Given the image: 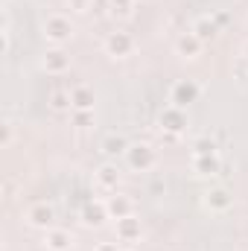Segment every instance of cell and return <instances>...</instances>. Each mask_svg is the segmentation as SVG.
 <instances>
[{
    "label": "cell",
    "instance_id": "cell-1",
    "mask_svg": "<svg viewBox=\"0 0 248 251\" xmlns=\"http://www.w3.org/2000/svg\"><path fill=\"white\" fill-rule=\"evenodd\" d=\"M41 32H44V41L47 44H53V47H64L70 38H73V21L67 18V15H59V12H53V15H47L44 18V24H41Z\"/></svg>",
    "mask_w": 248,
    "mask_h": 251
},
{
    "label": "cell",
    "instance_id": "cell-2",
    "mask_svg": "<svg viewBox=\"0 0 248 251\" xmlns=\"http://www.w3.org/2000/svg\"><path fill=\"white\" fill-rule=\"evenodd\" d=\"M102 50H105L108 59H128V56L137 50V41H134L131 32H125V29H114V32L105 35Z\"/></svg>",
    "mask_w": 248,
    "mask_h": 251
},
{
    "label": "cell",
    "instance_id": "cell-3",
    "mask_svg": "<svg viewBox=\"0 0 248 251\" xmlns=\"http://www.w3.org/2000/svg\"><path fill=\"white\" fill-rule=\"evenodd\" d=\"M125 164L131 173H149L158 167V152L149 143H131L125 152Z\"/></svg>",
    "mask_w": 248,
    "mask_h": 251
},
{
    "label": "cell",
    "instance_id": "cell-4",
    "mask_svg": "<svg viewBox=\"0 0 248 251\" xmlns=\"http://www.w3.org/2000/svg\"><path fill=\"white\" fill-rule=\"evenodd\" d=\"M158 126L164 134H184L190 120H187V108H178V105H167L161 108L158 114Z\"/></svg>",
    "mask_w": 248,
    "mask_h": 251
},
{
    "label": "cell",
    "instance_id": "cell-5",
    "mask_svg": "<svg viewBox=\"0 0 248 251\" xmlns=\"http://www.w3.org/2000/svg\"><path fill=\"white\" fill-rule=\"evenodd\" d=\"M201 204L210 213H228L234 207V196L228 187H207L201 193Z\"/></svg>",
    "mask_w": 248,
    "mask_h": 251
},
{
    "label": "cell",
    "instance_id": "cell-6",
    "mask_svg": "<svg viewBox=\"0 0 248 251\" xmlns=\"http://www.w3.org/2000/svg\"><path fill=\"white\" fill-rule=\"evenodd\" d=\"M198 94H201V88H198L193 79H178V82L170 88V105L187 108V105L198 102Z\"/></svg>",
    "mask_w": 248,
    "mask_h": 251
},
{
    "label": "cell",
    "instance_id": "cell-7",
    "mask_svg": "<svg viewBox=\"0 0 248 251\" xmlns=\"http://www.w3.org/2000/svg\"><path fill=\"white\" fill-rule=\"evenodd\" d=\"M173 50H175V56H178V59H187V62H196V59L201 56L204 44L198 41V35H196L193 29H184V32H178V38H175Z\"/></svg>",
    "mask_w": 248,
    "mask_h": 251
},
{
    "label": "cell",
    "instance_id": "cell-8",
    "mask_svg": "<svg viewBox=\"0 0 248 251\" xmlns=\"http://www.w3.org/2000/svg\"><path fill=\"white\" fill-rule=\"evenodd\" d=\"M26 225L38 228V231H50V228H56V207L47 204V201L32 204V207L26 210Z\"/></svg>",
    "mask_w": 248,
    "mask_h": 251
},
{
    "label": "cell",
    "instance_id": "cell-9",
    "mask_svg": "<svg viewBox=\"0 0 248 251\" xmlns=\"http://www.w3.org/2000/svg\"><path fill=\"white\" fill-rule=\"evenodd\" d=\"M190 167L198 178H213V176H222V170H225L219 155H193Z\"/></svg>",
    "mask_w": 248,
    "mask_h": 251
},
{
    "label": "cell",
    "instance_id": "cell-10",
    "mask_svg": "<svg viewBox=\"0 0 248 251\" xmlns=\"http://www.w3.org/2000/svg\"><path fill=\"white\" fill-rule=\"evenodd\" d=\"M120 170H117V164H102L97 173H94V187L102 190V193H117V187H120Z\"/></svg>",
    "mask_w": 248,
    "mask_h": 251
},
{
    "label": "cell",
    "instance_id": "cell-11",
    "mask_svg": "<svg viewBox=\"0 0 248 251\" xmlns=\"http://www.w3.org/2000/svg\"><path fill=\"white\" fill-rule=\"evenodd\" d=\"M41 70L50 73V76H62V73H67V70H70V53H64L62 47L47 50L44 59H41Z\"/></svg>",
    "mask_w": 248,
    "mask_h": 251
},
{
    "label": "cell",
    "instance_id": "cell-12",
    "mask_svg": "<svg viewBox=\"0 0 248 251\" xmlns=\"http://www.w3.org/2000/svg\"><path fill=\"white\" fill-rule=\"evenodd\" d=\"M105 207H108V216L111 219H125V216H134V199L128 193H111L105 199Z\"/></svg>",
    "mask_w": 248,
    "mask_h": 251
},
{
    "label": "cell",
    "instance_id": "cell-13",
    "mask_svg": "<svg viewBox=\"0 0 248 251\" xmlns=\"http://www.w3.org/2000/svg\"><path fill=\"white\" fill-rule=\"evenodd\" d=\"M114 228H117V240L123 246H134L140 237H143V225L137 216H125V219H114Z\"/></svg>",
    "mask_w": 248,
    "mask_h": 251
},
{
    "label": "cell",
    "instance_id": "cell-14",
    "mask_svg": "<svg viewBox=\"0 0 248 251\" xmlns=\"http://www.w3.org/2000/svg\"><path fill=\"white\" fill-rule=\"evenodd\" d=\"M190 29L198 35V41H201L204 47H207V44H213V41L219 38V32H222V29H219V24L213 21V15H198V18L193 21V26H190Z\"/></svg>",
    "mask_w": 248,
    "mask_h": 251
},
{
    "label": "cell",
    "instance_id": "cell-15",
    "mask_svg": "<svg viewBox=\"0 0 248 251\" xmlns=\"http://www.w3.org/2000/svg\"><path fill=\"white\" fill-rule=\"evenodd\" d=\"M41 246L47 251H70L73 249V234L64 228H50V231H44Z\"/></svg>",
    "mask_w": 248,
    "mask_h": 251
},
{
    "label": "cell",
    "instance_id": "cell-16",
    "mask_svg": "<svg viewBox=\"0 0 248 251\" xmlns=\"http://www.w3.org/2000/svg\"><path fill=\"white\" fill-rule=\"evenodd\" d=\"M70 105H73V111H94V105H97L94 88H88V85H73V88H70Z\"/></svg>",
    "mask_w": 248,
    "mask_h": 251
},
{
    "label": "cell",
    "instance_id": "cell-17",
    "mask_svg": "<svg viewBox=\"0 0 248 251\" xmlns=\"http://www.w3.org/2000/svg\"><path fill=\"white\" fill-rule=\"evenodd\" d=\"M105 219H111L105 201H91V204H85V210H82V222H85L88 228H99Z\"/></svg>",
    "mask_w": 248,
    "mask_h": 251
},
{
    "label": "cell",
    "instance_id": "cell-18",
    "mask_svg": "<svg viewBox=\"0 0 248 251\" xmlns=\"http://www.w3.org/2000/svg\"><path fill=\"white\" fill-rule=\"evenodd\" d=\"M128 140H125L123 134H108L105 140H102V152L108 155V158H120V155H125L128 152Z\"/></svg>",
    "mask_w": 248,
    "mask_h": 251
},
{
    "label": "cell",
    "instance_id": "cell-19",
    "mask_svg": "<svg viewBox=\"0 0 248 251\" xmlns=\"http://www.w3.org/2000/svg\"><path fill=\"white\" fill-rule=\"evenodd\" d=\"M216 149H219V143L210 134H201L193 140V155H216Z\"/></svg>",
    "mask_w": 248,
    "mask_h": 251
},
{
    "label": "cell",
    "instance_id": "cell-20",
    "mask_svg": "<svg viewBox=\"0 0 248 251\" xmlns=\"http://www.w3.org/2000/svg\"><path fill=\"white\" fill-rule=\"evenodd\" d=\"M47 105H50L53 111H73V105H70V91H53L50 100H47Z\"/></svg>",
    "mask_w": 248,
    "mask_h": 251
},
{
    "label": "cell",
    "instance_id": "cell-21",
    "mask_svg": "<svg viewBox=\"0 0 248 251\" xmlns=\"http://www.w3.org/2000/svg\"><path fill=\"white\" fill-rule=\"evenodd\" d=\"M12 143H15V123H12V120H3V123H0V146L9 149Z\"/></svg>",
    "mask_w": 248,
    "mask_h": 251
},
{
    "label": "cell",
    "instance_id": "cell-22",
    "mask_svg": "<svg viewBox=\"0 0 248 251\" xmlns=\"http://www.w3.org/2000/svg\"><path fill=\"white\" fill-rule=\"evenodd\" d=\"M70 120L79 128H88V126H94V111H70Z\"/></svg>",
    "mask_w": 248,
    "mask_h": 251
},
{
    "label": "cell",
    "instance_id": "cell-23",
    "mask_svg": "<svg viewBox=\"0 0 248 251\" xmlns=\"http://www.w3.org/2000/svg\"><path fill=\"white\" fill-rule=\"evenodd\" d=\"M105 3L111 6L114 15H131V6H134L137 0H105Z\"/></svg>",
    "mask_w": 248,
    "mask_h": 251
},
{
    "label": "cell",
    "instance_id": "cell-24",
    "mask_svg": "<svg viewBox=\"0 0 248 251\" xmlns=\"http://www.w3.org/2000/svg\"><path fill=\"white\" fill-rule=\"evenodd\" d=\"M213 21L219 24V29H225V26H231V24H234V15H231V12H225V9H216V12H213Z\"/></svg>",
    "mask_w": 248,
    "mask_h": 251
},
{
    "label": "cell",
    "instance_id": "cell-25",
    "mask_svg": "<svg viewBox=\"0 0 248 251\" xmlns=\"http://www.w3.org/2000/svg\"><path fill=\"white\" fill-rule=\"evenodd\" d=\"M234 76L240 79V82H248V59H237V64H234Z\"/></svg>",
    "mask_w": 248,
    "mask_h": 251
},
{
    "label": "cell",
    "instance_id": "cell-26",
    "mask_svg": "<svg viewBox=\"0 0 248 251\" xmlns=\"http://www.w3.org/2000/svg\"><path fill=\"white\" fill-rule=\"evenodd\" d=\"M67 6H70L73 12H91L94 0H67Z\"/></svg>",
    "mask_w": 248,
    "mask_h": 251
},
{
    "label": "cell",
    "instance_id": "cell-27",
    "mask_svg": "<svg viewBox=\"0 0 248 251\" xmlns=\"http://www.w3.org/2000/svg\"><path fill=\"white\" fill-rule=\"evenodd\" d=\"M123 246H117V243H97L94 251H120Z\"/></svg>",
    "mask_w": 248,
    "mask_h": 251
},
{
    "label": "cell",
    "instance_id": "cell-28",
    "mask_svg": "<svg viewBox=\"0 0 248 251\" xmlns=\"http://www.w3.org/2000/svg\"><path fill=\"white\" fill-rule=\"evenodd\" d=\"M243 59H248V41L243 44Z\"/></svg>",
    "mask_w": 248,
    "mask_h": 251
},
{
    "label": "cell",
    "instance_id": "cell-29",
    "mask_svg": "<svg viewBox=\"0 0 248 251\" xmlns=\"http://www.w3.org/2000/svg\"><path fill=\"white\" fill-rule=\"evenodd\" d=\"M120 251H134V249H131V246H123V249H120Z\"/></svg>",
    "mask_w": 248,
    "mask_h": 251
},
{
    "label": "cell",
    "instance_id": "cell-30",
    "mask_svg": "<svg viewBox=\"0 0 248 251\" xmlns=\"http://www.w3.org/2000/svg\"><path fill=\"white\" fill-rule=\"evenodd\" d=\"M137 3H155V0H137Z\"/></svg>",
    "mask_w": 248,
    "mask_h": 251
}]
</instances>
